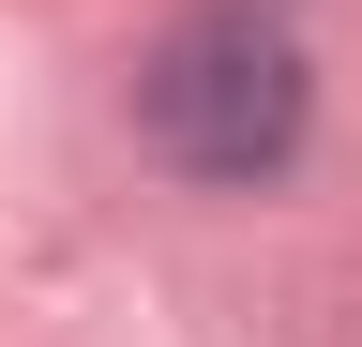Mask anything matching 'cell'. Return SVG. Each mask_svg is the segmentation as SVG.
Returning <instances> with one entry per match:
<instances>
[{"label": "cell", "mask_w": 362, "mask_h": 347, "mask_svg": "<svg viewBox=\"0 0 362 347\" xmlns=\"http://www.w3.org/2000/svg\"><path fill=\"white\" fill-rule=\"evenodd\" d=\"M302 46L272 16H242V0H211V16H181L151 61H136V136H151L181 182H272V166L302 151Z\"/></svg>", "instance_id": "6da1fadb"}]
</instances>
